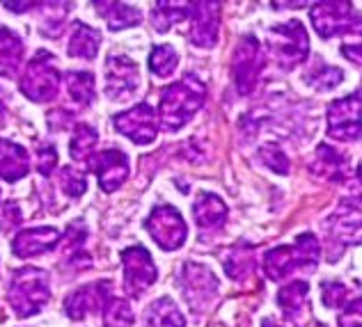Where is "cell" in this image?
Instances as JSON below:
<instances>
[{
    "mask_svg": "<svg viewBox=\"0 0 362 327\" xmlns=\"http://www.w3.org/2000/svg\"><path fill=\"white\" fill-rule=\"evenodd\" d=\"M206 99V88L193 73H186L184 78L168 85L160 92L158 119L165 131H179L193 114L202 108Z\"/></svg>",
    "mask_w": 362,
    "mask_h": 327,
    "instance_id": "cell-1",
    "label": "cell"
},
{
    "mask_svg": "<svg viewBox=\"0 0 362 327\" xmlns=\"http://www.w3.org/2000/svg\"><path fill=\"white\" fill-rule=\"evenodd\" d=\"M193 218L199 229H221L227 220V206L218 195L202 192L193 204Z\"/></svg>",
    "mask_w": 362,
    "mask_h": 327,
    "instance_id": "cell-20",
    "label": "cell"
},
{
    "mask_svg": "<svg viewBox=\"0 0 362 327\" xmlns=\"http://www.w3.org/2000/svg\"><path fill=\"white\" fill-rule=\"evenodd\" d=\"M310 21L321 40H330L339 32H349L360 18L354 12L351 3H319L312 5Z\"/></svg>",
    "mask_w": 362,
    "mask_h": 327,
    "instance_id": "cell-9",
    "label": "cell"
},
{
    "mask_svg": "<svg viewBox=\"0 0 362 327\" xmlns=\"http://www.w3.org/2000/svg\"><path fill=\"white\" fill-rule=\"evenodd\" d=\"M97 9H101V16L106 18L110 30H124V28H133L142 21L138 9L124 3H97Z\"/></svg>",
    "mask_w": 362,
    "mask_h": 327,
    "instance_id": "cell-26",
    "label": "cell"
},
{
    "mask_svg": "<svg viewBox=\"0 0 362 327\" xmlns=\"http://www.w3.org/2000/svg\"><path fill=\"white\" fill-rule=\"evenodd\" d=\"M328 138L339 142H354L362 136V94H349L330 103L326 112Z\"/></svg>",
    "mask_w": 362,
    "mask_h": 327,
    "instance_id": "cell-6",
    "label": "cell"
},
{
    "mask_svg": "<svg viewBox=\"0 0 362 327\" xmlns=\"http://www.w3.org/2000/svg\"><path fill=\"white\" fill-rule=\"evenodd\" d=\"M218 7L216 3L193 5V25H190V44L197 48H211L218 37Z\"/></svg>",
    "mask_w": 362,
    "mask_h": 327,
    "instance_id": "cell-17",
    "label": "cell"
},
{
    "mask_svg": "<svg viewBox=\"0 0 362 327\" xmlns=\"http://www.w3.org/2000/svg\"><path fill=\"white\" fill-rule=\"evenodd\" d=\"M101 35L90 28L88 23H74L71 37H69V55L71 57H83V60H92L99 53Z\"/></svg>",
    "mask_w": 362,
    "mask_h": 327,
    "instance_id": "cell-24",
    "label": "cell"
},
{
    "mask_svg": "<svg viewBox=\"0 0 362 327\" xmlns=\"http://www.w3.org/2000/svg\"><path fill=\"white\" fill-rule=\"evenodd\" d=\"M310 170L328 181H344L349 177V158L341 151L332 149L330 144H319Z\"/></svg>",
    "mask_w": 362,
    "mask_h": 327,
    "instance_id": "cell-19",
    "label": "cell"
},
{
    "mask_svg": "<svg viewBox=\"0 0 362 327\" xmlns=\"http://www.w3.org/2000/svg\"><path fill=\"white\" fill-rule=\"evenodd\" d=\"M319 254L321 247L314 234H300L293 245L269 249L264 256V270L273 282H280L293 270H314L319 263Z\"/></svg>",
    "mask_w": 362,
    "mask_h": 327,
    "instance_id": "cell-2",
    "label": "cell"
},
{
    "mask_svg": "<svg viewBox=\"0 0 362 327\" xmlns=\"http://www.w3.org/2000/svg\"><path fill=\"white\" fill-rule=\"evenodd\" d=\"M55 165H58V151H55V147H42L40 149V174L49 177L55 170Z\"/></svg>",
    "mask_w": 362,
    "mask_h": 327,
    "instance_id": "cell-40",
    "label": "cell"
},
{
    "mask_svg": "<svg viewBox=\"0 0 362 327\" xmlns=\"http://www.w3.org/2000/svg\"><path fill=\"white\" fill-rule=\"evenodd\" d=\"M341 55H344L349 62L362 64V21H358L344 35V42H341Z\"/></svg>",
    "mask_w": 362,
    "mask_h": 327,
    "instance_id": "cell-35",
    "label": "cell"
},
{
    "mask_svg": "<svg viewBox=\"0 0 362 327\" xmlns=\"http://www.w3.org/2000/svg\"><path fill=\"white\" fill-rule=\"evenodd\" d=\"M145 227L149 236L156 240V245L168 249V252L179 249L186 243L188 229L184 218H181V213L175 206H156L151 210V215L145 220Z\"/></svg>",
    "mask_w": 362,
    "mask_h": 327,
    "instance_id": "cell-7",
    "label": "cell"
},
{
    "mask_svg": "<svg viewBox=\"0 0 362 327\" xmlns=\"http://www.w3.org/2000/svg\"><path fill=\"white\" fill-rule=\"evenodd\" d=\"M308 295H310V286L305 282H300V280L282 286L280 293H278V304H280L284 319L298 321L300 316L305 314V302H308Z\"/></svg>",
    "mask_w": 362,
    "mask_h": 327,
    "instance_id": "cell-23",
    "label": "cell"
},
{
    "mask_svg": "<svg viewBox=\"0 0 362 327\" xmlns=\"http://www.w3.org/2000/svg\"><path fill=\"white\" fill-rule=\"evenodd\" d=\"M21 60H23V42L12 30L0 28V76L14 78L18 69H21Z\"/></svg>",
    "mask_w": 362,
    "mask_h": 327,
    "instance_id": "cell-22",
    "label": "cell"
},
{
    "mask_svg": "<svg viewBox=\"0 0 362 327\" xmlns=\"http://www.w3.org/2000/svg\"><path fill=\"white\" fill-rule=\"evenodd\" d=\"M108 300H110V284L108 282L88 284V286H81L78 291H74L69 297H66L64 309L69 314L71 321H83L88 314L99 311Z\"/></svg>",
    "mask_w": 362,
    "mask_h": 327,
    "instance_id": "cell-16",
    "label": "cell"
},
{
    "mask_svg": "<svg viewBox=\"0 0 362 327\" xmlns=\"http://www.w3.org/2000/svg\"><path fill=\"white\" fill-rule=\"evenodd\" d=\"M66 90L76 103L90 105L94 101V76L88 71H69L66 73Z\"/></svg>",
    "mask_w": 362,
    "mask_h": 327,
    "instance_id": "cell-29",
    "label": "cell"
},
{
    "mask_svg": "<svg viewBox=\"0 0 362 327\" xmlns=\"http://www.w3.org/2000/svg\"><path fill=\"white\" fill-rule=\"evenodd\" d=\"M193 5L188 3H156L154 12H151V23L158 32H168L175 23H181L184 18H188Z\"/></svg>",
    "mask_w": 362,
    "mask_h": 327,
    "instance_id": "cell-28",
    "label": "cell"
},
{
    "mask_svg": "<svg viewBox=\"0 0 362 327\" xmlns=\"http://www.w3.org/2000/svg\"><path fill=\"white\" fill-rule=\"evenodd\" d=\"M328 227L332 229V236L339 238L344 245L362 243V201H341V208L330 215Z\"/></svg>",
    "mask_w": 362,
    "mask_h": 327,
    "instance_id": "cell-15",
    "label": "cell"
},
{
    "mask_svg": "<svg viewBox=\"0 0 362 327\" xmlns=\"http://www.w3.org/2000/svg\"><path fill=\"white\" fill-rule=\"evenodd\" d=\"M103 327H133V309L122 297H110L103 304Z\"/></svg>",
    "mask_w": 362,
    "mask_h": 327,
    "instance_id": "cell-31",
    "label": "cell"
},
{
    "mask_svg": "<svg viewBox=\"0 0 362 327\" xmlns=\"http://www.w3.org/2000/svg\"><path fill=\"white\" fill-rule=\"evenodd\" d=\"M3 121H5V105L0 103V126H3Z\"/></svg>",
    "mask_w": 362,
    "mask_h": 327,
    "instance_id": "cell-43",
    "label": "cell"
},
{
    "mask_svg": "<svg viewBox=\"0 0 362 327\" xmlns=\"http://www.w3.org/2000/svg\"><path fill=\"white\" fill-rule=\"evenodd\" d=\"M60 188L64 195L69 197H81L85 190H88V179L81 170L76 167H62L60 170Z\"/></svg>",
    "mask_w": 362,
    "mask_h": 327,
    "instance_id": "cell-34",
    "label": "cell"
},
{
    "mask_svg": "<svg viewBox=\"0 0 362 327\" xmlns=\"http://www.w3.org/2000/svg\"><path fill=\"white\" fill-rule=\"evenodd\" d=\"M339 327H362V297L344 304V311L339 314Z\"/></svg>",
    "mask_w": 362,
    "mask_h": 327,
    "instance_id": "cell-38",
    "label": "cell"
},
{
    "mask_svg": "<svg viewBox=\"0 0 362 327\" xmlns=\"http://www.w3.org/2000/svg\"><path fill=\"white\" fill-rule=\"evenodd\" d=\"M97 131H94L90 124H78L74 131V140L69 144V151H71V158L74 160H85V158H92V151L97 147Z\"/></svg>",
    "mask_w": 362,
    "mask_h": 327,
    "instance_id": "cell-30",
    "label": "cell"
},
{
    "mask_svg": "<svg viewBox=\"0 0 362 327\" xmlns=\"http://www.w3.org/2000/svg\"><path fill=\"white\" fill-rule=\"evenodd\" d=\"M177 62H179V55L175 48L168 44L156 46L149 55V69L154 76H158V78H168V76L177 69Z\"/></svg>",
    "mask_w": 362,
    "mask_h": 327,
    "instance_id": "cell-32",
    "label": "cell"
},
{
    "mask_svg": "<svg viewBox=\"0 0 362 327\" xmlns=\"http://www.w3.org/2000/svg\"><path fill=\"white\" fill-rule=\"evenodd\" d=\"M21 220H23V213L16 201H7L3 208V218H0V229H3V232H12V229L21 225Z\"/></svg>",
    "mask_w": 362,
    "mask_h": 327,
    "instance_id": "cell-39",
    "label": "cell"
},
{
    "mask_svg": "<svg viewBox=\"0 0 362 327\" xmlns=\"http://www.w3.org/2000/svg\"><path fill=\"white\" fill-rule=\"evenodd\" d=\"M221 258H223L225 273L230 275V280L234 282H245L247 277L255 273V254H252V249L245 245L230 247Z\"/></svg>",
    "mask_w": 362,
    "mask_h": 327,
    "instance_id": "cell-25",
    "label": "cell"
},
{
    "mask_svg": "<svg viewBox=\"0 0 362 327\" xmlns=\"http://www.w3.org/2000/svg\"><path fill=\"white\" fill-rule=\"evenodd\" d=\"M356 184L360 188V197H362V165L358 167V177H356Z\"/></svg>",
    "mask_w": 362,
    "mask_h": 327,
    "instance_id": "cell-42",
    "label": "cell"
},
{
    "mask_svg": "<svg viewBox=\"0 0 362 327\" xmlns=\"http://www.w3.org/2000/svg\"><path fill=\"white\" fill-rule=\"evenodd\" d=\"M122 263H124V286H127V293L131 297H140L156 282L154 261H151V254L142 245L124 249Z\"/></svg>",
    "mask_w": 362,
    "mask_h": 327,
    "instance_id": "cell-10",
    "label": "cell"
},
{
    "mask_svg": "<svg viewBox=\"0 0 362 327\" xmlns=\"http://www.w3.org/2000/svg\"><path fill=\"white\" fill-rule=\"evenodd\" d=\"M259 158L278 174H287L289 172V160L284 156V151L280 149V144H266L259 151Z\"/></svg>",
    "mask_w": 362,
    "mask_h": 327,
    "instance_id": "cell-37",
    "label": "cell"
},
{
    "mask_svg": "<svg viewBox=\"0 0 362 327\" xmlns=\"http://www.w3.org/2000/svg\"><path fill=\"white\" fill-rule=\"evenodd\" d=\"M115 129L127 136L131 142L136 144H149L156 140L158 124H156V112L149 103H138L131 110L115 114Z\"/></svg>",
    "mask_w": 362,
    "mask_h": 327,
    "instance_id": "cell-11",
    "label": "cell"
},
{
    "mask_svg": "<svg viewBox=\"0 0 362 327\" xmlns=\"http://www.w3.org/2000/svg\"><path fill=\"white\" fill-rule=\"evenodd\" d=\"M262 327H282V325H278V323H273V321H264V323H262Z\"/></svg>",
    "mask_w": 362,
    "mask_h": 327,
    "instance_id": "cell-44",
    "label": "cell"
},
{
    "mask_svg": "<svg viewBox=\"0 0 362 327\" xmlns=\"http://www.w3.org/2000/svg\"><path fill=\"white\" fill-rule=\"evenodd\" d=\"M138 64L127 55H110L106 64V94L112 101H127L138 92Z\"/></svg>",
    "mask_w": 362,
    "mask_h": 327,
    "instance_id": "cell-12",
    "label": "cell"
},
{
    "mask_svg": "<svg viewBox=\"0 0 362 327\" xmlns=\"http://www.w3.org/2000/svg\"><path fill=\"white\" fill-rule=\"evenodd\" d=\"M60 232L53 227H42V229H23L21 234L14 238L12 249L16 256L21 258H30L42 252H49L51 247L58 245Z\"/></svg>",
    "mask_w": 362,
    "mask_h": 327,
    "instance_id": "cell-18",
    "label": "cell"
},
{
    "mask_svg": "<svg viewBox=\"0 0 362 327\" xmlns=\"http://www.w3.org/2000/svg\"><path fill=\"white\" fill-rule=\"evenodd\" d=\"M147 327H184V314L177 309V304L170 297H158L147 309Z\"/></svg>",
    "mask_w": 362,
    "mask_h": 327,
    "instance_id": "cell-27",
    "label": "cell"
},
{
    "mask_svg": "<svg viewBox=\"0 0 362 327\" xmlns=\"http://www.w3.org/2000/svg\"><path fill=\"white\" fill-rule=\"evenodd\" d=\"M49 273L35 266L16 270L12 277V284L7 288V300L18 319H28V316L42 311V307L49 302Z\"/></svg>",
    "mask_w": 362,
    "mask_h": 327,
    "instance_id": "cell-3",
    "label": "cell"
},
{
    "mask_svg": "<svg viewBox=\"0 0 362 327\" xmlns=\"http://www.w3.org/2000/svg\"><path fill=\"white\" fill-rule=\"evenodd\" d=\"M7 9H30V7H37L35 3H5Z\"/></svg>",
    "mask_w": 362,
    "mask_h": 327,
    "instance_id": "cell-41",
    "label": "cell"
},
{
    "mask_svg": "<svg viewBox=\"0 0 362 327\" xmlns=\"http://www.w3.org/2000/svg\"><path fill=\"white\" fill-rule=\"evenodd\" d=\"M262 66H264V57H262L259 42L252 35H245L234 51V81L239 94L252 92Z\"/></svg>",
    "mask_w": 362,
    "mask_h": 327,
    "instance_id": "cell-13",
    "label": "cell"
},
{
    "mask_svg": "<svg viewBox=\"0 0 362 327\" xmlns=\"http://www.w3.org/2000/svg\"><path fill=\"white\" fill-rule=\"evenodd\" d=\"M18 88L35 103H46L55 99L60 92V71L55 66L53 55L46 51L37 53L30 60V64L23 69Z\"/></svg>",
    "mask_w": 362,
    "mask_h": 327,
    "instance_id": "cell-5",
    "label": "cell"
},
{
    "mask_svg": "<svg viewBox=\"0 0 362 327\" xmlns=\"http://www.w3.org/2000/svg\"><path fill=\"white\" fill-rule=\"evenodd\" d=\"M305 81L317 90H332L344 81V71L330 64H319V66H314L310 73H305Z\"/></svg>",
    "mask_w": 362,
    "mask_h": 327,
    "instance_id": "cell-33",
    "label": "cell"
},
{
    "mask_svg": "<svg viewBox=\"0 0 362 327\" xmlns=\"http://www.w3.org/2000/svg\"><path fill=\"white\" fill-rule=\"evenodd\" d=\"M90 170L99 177V186L103 192H115L129 177V158L119 149H106L94 153Z\"/></svg>",
    "mask_w": 362,
    "mask_h": 327,
    "instance_id": "cell-14",
    "label": "cell"
},
{
    "mask_svg": "<svg viewBox=\"0 0 362 327\" xmlns=\"http://www.w3.org/2000/svg\"><path fill=\"white\" fill-rule=\"evenodd\" d=\"M321 297H323V304L330 307V309H335V307H344V302L349 304V288L341 282H323Z\"/></svg>",
    "mask_w": 362,
    "mask_h": 327,
    "instance_id": "cell-36",
    "label": "cell"
},
{
    "mask_svg": "<svg viewBox=\"0 0 362 327\" xmlns=\"http://www.w3.org/2000/svg\"><path fill=\"white\" fill-rule=\"evenodd\" d=\"M269 53L275 62L284 69H291L300 62H305V57L310 53V40L305 32L303 23L298 21H287L282 25H273L269 30Z\"/></svg>",
    "mask_w": 362,
    "mask_h": 327,
    "instance_id": "cell-4",
    "label": "cell"
},
{
    "mask_svg": "<svg viewBox=\"0 0 362 327\" xmlns=\"http://www.w3.org/2000/svg\"><path fill=\"white\" fill-rule=\"evenodd\" d=\"M28 151L12 140H0V179L18 181L28 174Z\"/></svg>",
    "mask_w": 362,
    "mask_h": 327,
    "instance_id": "cell-21",
    "label": "cell"
},
{
    "mask_svg": "<svg viewBox=\"0 0 362 327\" xmlns=\"http://www.w3.org/2000/svg\"><path fill=\"white\" fill-rule=\"evenodd\" d=\"M181 293L195 314L204 311L218 293V277L206 266L186 263L181 270Z\"/></svg>",
    "mask_w": 362,
    "mask_h": 327,
    "instance_id": "cell-8",
    "label": "cell"
}]
</instances>
